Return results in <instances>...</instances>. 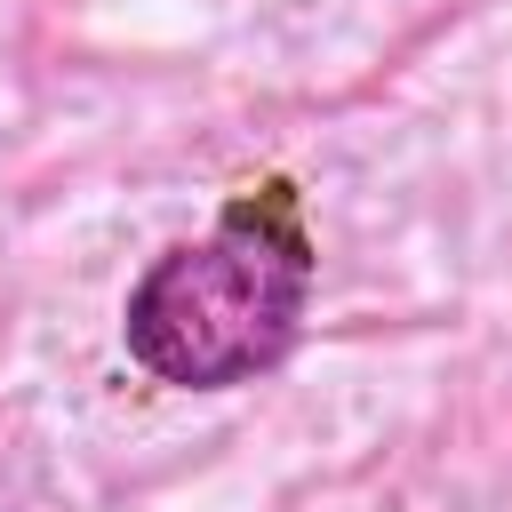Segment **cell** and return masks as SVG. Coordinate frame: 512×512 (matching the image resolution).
<instances>
[{
    "label": "cell",
    "instance_id": "obj_1",
    "mask_svg": "<svg viewBox=\"0 0 512 512\" xmlns=\"http://www.w3.org/2000/svg\"><path fill=\"white\" fill-rule=\"evenodd\" d=\"M312 280H320V256L304 232V200L288 176H264L240 200H224L200 240L160 248L136 272L120 304L128 360L168 392L256 384L264 368L288 360Z\"/></svg>",
    "mask_w": 512,
    "mask_h": 512
}]
</instances>
